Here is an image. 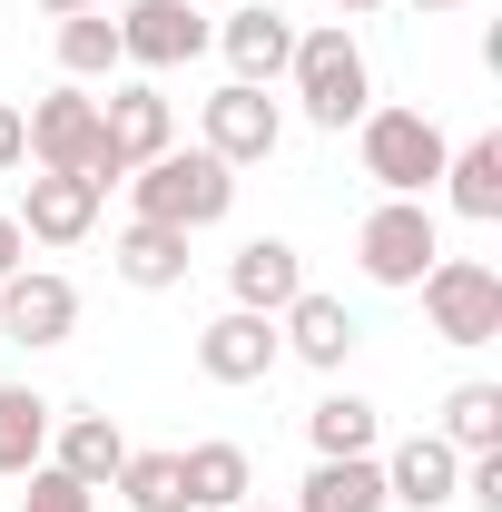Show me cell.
<instances>
[{
    "mask_svg": "<svg viewBox=\"0 0 502 512\" xmlns=\"http://www.w3.org/2000/svg\"><path fill=\"white\" fill-rule=\"evenodd\" d=\"M286 89H296L306 128L345 138V128H355L365 109H375V60H365V40H355L345 20H315V30H296V60H286Z\"/></svg>",
    "mask_w": 502,
    "mask_h": 512,
    "instance_id": "1",
    "label": "cell"
},
{
    "mask_svg": "<svg viewBox=\"0 0 502 512\" xmlns=\"http://www.w3.org/2000/svg\"><path fill=\"white\" fill-rule=\"evenodd\" d=\"M128 207L148 217V227H217L227 207H237V168L227 158H207V148H158L148 168H128Z\"/></svg>",
    "mask_w": 502,
    "mask_h": 512,
    "instance_id": "2",
    "label": "cell"
},
{
    "mask_svg": "<svg viewBox=\"0 0 502 512\" xmlns=\"http://www.w3.org/2000/svg\"><path fill=\"white\" fill-rule=\"evenodd\" d=\"M355 158H365V178H375L384 197H434L453 138H443L424 109H365V119H355Z\"/></svg>",
    "mask_w": 502,
    "mask_h": 512,
    "instance_id": "3",
    "label": "cell"
},
{
    "mask_svg": "<svg viewBox=\"0 0 502 512\" xmlns=\"http://www.w3.org/2000/svg\"><path fill=\"white\" fill-rule=\"evenodd\" d=\"M158 148H178V109H168V89L158 79H109V99H99V188H128V168H148Z\"/></svg>",
    "mask_w": 502,
    "mask_h": 512,
    "instance_id": "4",
    "label": "cell"
},
{
    "mask_svg": "<svg viewBox=\"0 0 502 512\" xmlns=\"http://www.w3.org/2000/svg\"><path fill=\"white\" fill-rule=\"evenodd\" d=\"M424 316L443 345H502V266L483 256H434L424 266Z\"/></svg>",
    "mask_w": 502,
    "mask_h": 512,
    "instance_id": "5",
    "label": "cell"
},
{
    "mask_svg": "<svg viewBox=\"0 0 502 512\" xmlns=\"http://www.w3.org/2000/svg\"><path fill=\"white\" fill-rule=\"evenodd\" d=\"M443 256V227L424 197H384L365 207V227H355V266L375 276V286H424V266Z\"/></svg>",
    "mask_w": 502,
    "mask_h": 512,
    "instance_id": "6",
    "label": "cell"
},
{
    "mask_svg": "<svg viewBox=\"0 0 502 512\" xmlns=\"http://www.w3.org/2000/svg\"><path fill=\"white\" fill-rule=\"evenodd\" d=\"M197 148L227 158V168H266V158L286 148V109H276V89L227 79L217 99H197Z\"/></svg>",
    "mask_w": 502,
    "mask_h": 512,
    "instance_id": "7",
    "label": "cell"
},
{
    "mask_svg": "<svg viewBox=\"0 0 502 512\" xmlns=\"http://www.w3.org/2000/svg\"><path fill=\"white\" fill-rule=\"evenodd\" d=\"M207 30H217V20H207L197 0H128L119 10V69H148V79H158V69H188L197 50H207Z\"/></svg>",
    "mask_w": 502,
    "mask_h": 512,
    "instance_id": "8",
    "label": "cell"
},
{
    "mask_svg": "<svg viewBox=\"0 0 502 512\" xmlns=\"http://www.w3.org/2000/svg\"><path fill=\"white\" fill-rule=\"evenodd\" d=\"M20 119H30V168H60V178H89L99 168V99L79 79H60L50 99H30Z\"/></svg>",
    "mask_w": 502,
    "mask_h": 512,
    "instance_id": "9",
    "label": "cell"
},
{
    "mask_svg": "<svg viewBox=\"0 0 502 512\" xmlns=\"http://www.w3.org/2000/svg\"><path fill=\"white\" fill-rule=\"evenodd\" d=\"M0 335L10 345H69L79 335V286L50 276V266H20V276H0Z\"/></svg>",
    "mask_w": 502,
    "mask_h": 512,
    "instance_id": "10",
    "label": "cell"
},
{
    "mask_svg": "<svg viewBox=\"0 0 502 512\" xmlns=\"http://www.w3.org/2000/svg\"><path fill=\"white\" fill-rule=\"evenodd\" d=\"M207 50H227V79L276 89L286 60H296V20H286V10H266V0H247V10H227V20L207 30Z\"/></svg>",
    "mask_w": 502,
    "mask_h": 512,
    "instance_id": "11",
    "label": "cell"
},
{
    "mask_svg": "<svg viewBox=\"0 0 502 512\" xmlns=\"http://www.w3.org/2000/svg\"><path fill=\"white\" fill-rule=\"evenodd\" d=\"M99 178H60V168H30V188H20V207H10V217H20V237H30V247H79V237H89V227H99Z\"/></svg>",
    "mask_w": 502,
    "mask_h": 512,
    "instance_id": "12",
    "label": "cell"
},
{
    "mask_svg": "<svg viewBox=\"0 0 502 512\" xmlns=\"http://www.w3.org/2000/svg\"><path fill=\"white\" fill-rule=\"evenodd\" d=\"M286 365V345H276V316H247V306H227L217 325H197V375L207 384H266Z\"/></svg>",
    "mask_w": 502,
    "mask_h": 512,
    "instance_id": "13",
    "label": "cell"
},
{
    "mask_svg": "<svg viewBox=\"0 0 502 512\" xmlns=\"http://www.w3.org/2000/svg\"><path fill=\"white\" fill-rule=\"evenodd\" d=\"M375 463H384V512H443L463 493V453L443 444V434H404Z\"/></svg>",
    "mask_w": 502,
    "mask_h": 512,
    "instance_id": "14",
    "label": "cell"
},
{
    "mask_svg": "<svg viewBox=\"0 0 502 512\" xmlns=\"http://www.w3.org/2000/svg\"><path fill=\"white\" fill-rule=\"evenodd\" d=\"M276 345H286L296 365H315V375H345V355L365 345V325H355L345 296H315V286H306V296L276 316Z\"/></svg>",
    "mask_w": 502,
    "mask_h": 512,
    "instance_id": "15",
    "label": "cell"
},
{
    "mask_svg": "<svg viewBox=\"0 0 502 512\" xmlns=\"http://www.w3.org/2000/svg\"><path fill=\"white\" fill-rule=\"evenodd\" d=\"M227 296H237L247 316H286V306L306 296V256L286 247V237H247V247L227 256Z\"/></svg>",
    "mask_w": 502,
    "mask_h": 512,
    "instance_id": "16",
    "label": "cell"
},
{
    "mask_svg": "<svg viewBox=\"0 0 502 512\" xmlns=\"http://www.w3.org/2000/svg\"><path fill=\"white\" fill-rule=\"evenodd\" d=\"M443 207L463 217V227H493L502 217V128H483V138H463L453 158H443Z\"/></svg>",
    "mask_w": 502,
    "mask_h": 512,
    "instance_id": "17",
    "label": "cell"
},
{
    "mask_svg": "<svg viewBox=\"0 0 502 512\" xmlns=\"http://www.w3.org/2000/svg\"><path fill=\"white\" fill-rule=\"evenodd\" d=\"M109 266H119V286H138V296H168V286H188V227L128 217L119 247H109Z\"/></svg>",
    "mask_w": 502,
    "mask_h": 512,
    "instance_id": "18",
    "label": "cell"
},
{
    "mask_svg": "<svg viewBox=\"0 0 502 512\" xmlns=\"http://www.w3.org/2000/svg\"><path fill=\"white\" fill-rule=\"evenodd\" d=\"M50 463H60L69 483L109 493V473L128 463V434L109 424V414H60V424H50Z\"/></svg>",
    "mask_w": 502,
    "mask_h": 512,
    "instance_id": "19",
    "label": "cell"
},
{
    "mask_svg": "<svg viewBox=\"0 0 502 512\" xmlns=\"http://www.w3.org/2000/svg\"><path fill=\"white\" fill-rule=\"evenodd\" d=\"M178 493H188V512H237L256 493L247 444H188L178 453Z\"/></svg>",
    "mask_w": 502,
    "mask_h": 512,
    "instance_id": "20",
    "label": "cell"
},
{
    "mask_svg": "<svg viewBox=\"0 0 502 512\" xmlns=\"http://www.w3.org/2000/svg\"><path fill=\"white\" fill-rule=\"evenodd\" d=\"M50 424H60V404H50V394L0 384V483H20L30 463H50Z\"/></svg>",
    "mask_w": 502,
    "mask_h": 512,
    "instance_id": "21",
    "label": "cell"
},
{
    "mask_svg": "<svg viewBox=\"0 0 502 512\" xmlns=\"http://www.w3.org/2000/svg\"><path fill=\"white\" fill-rule=\"evenodd\" d=\"M296 512H384V463L375 453H335L296 483Z\"/></svg>",
    "mask_w": 502,
    "mask_h": 512,
    "instance_id": "22",
    "label": "cell"
},
{
    "mask_svg": "<svg viewBox=\"0 0 502 512\" xmlns=\"http://www.w3.org/2000/svg\"><path fill=\"white\" fill-rule=\"evenodd\" d=\"M306 444H315V463H335V453H384V414L365 394H325L306 414Z\"/></svg>",
    "mask_w": 502,
    "mask_h": 512,
    "instance_id": "23",
    "label": "cell"
},
{
    "mask_svg": "<svg viewBox=\"0 0 502 512\" xmlns=\"http://www.w3.org/2000/svg\"><path fill=\"white\" fill-rule=\"evenodd\" d=\"M60 79H119V20L109 10H69L60 20Z\"/></svg>",
    "mask_w": 502,
    "mask_h": 512,
    "instance_id": "24",
    "label": "cell"
},
{
    "mask_svg": "<svg viewBox=\"0 0 502 512\" xmlns=\"http://www.w3.org/2000/svg\"><path fill=\"white\" fill-rule=\"evenodd\" d=\"M434 434H443L453 453H502V384H453Z\"/></svg>",
    "mask_w": 502,
    "mask_h": 512,
    "instance_id": "25",
    "label": "cell"
},
{
    "mask_svg": "<svg viewBox=\"0 0 502 512\" xmlns=\"http://www.w3.org/2000/svg\"><path fill=\"white\" fill-rule=\"evenodd\" d=\"M109 493H119L128 512H188V493H178V453H138V444H128V463L109 473Z\"/></svg>",
    "mask_w": 502,
    "mask_h": 512,
    "instance_id": "26",
    "label": "cell"
},
{
    "mask_svg": "<svg viewBox=\"0 0 502 512\" xmlns=\"http://www.w3.org/2000/svg\"><path fill=\"white\" fill-rule=\"evenodd\" d=\"M20 512H99V493L69 483L60 463H30V473H20Z\"/></svg>",
    "mask_w": 502,
    "mask_h": 512,
    "instance_id": "27",
    "label": "cell"
},
{
    "mask_svg": "<svg viewBox=\"0 0 502 512\" xmlns=\"http://www.w3.org/2000/svg\"><path fill=\"white\" fill-rule=\"evenodd\" d=\"M453 503L502 512V453H463V493H453Z\"/></svg>",
    "mask_w": 502,
    "mask_h": 512,
    "instance_id": "28",
    "label": "cell"
},
{
    "mask_svg": "<svg viewBox=\"0 0 502 512\" xmlns=\"http://www.w3.org/2000/svg\"><path fill=\"white\" fill-rule=\"evenodd\" d=\"M30 168V119H20V99H0V178H20Z\"/></svg>",
    "mask_w": 502,
    "mask_h": 512,
    "instance_id": "29",
    "label": "cell"
},
{
    "mask_svg": "<svg viewBox=\"0 0 502 512\" xmlns=\"http://www.w3.org/2000/svg\"><path fill=\"white\" fill-rule=\"evenodd\" d=\"M20 266H30V237H20V217L0 207V276H20Z\"/></svg>",
    "mask_w": 502,
    "mask_h": 512,
    "instance_id": "30",
    "label": "cell"
},
{
    "mask_svg": "<svg viewBox=\"0 0 502 512\" xmlns=\"http://www.w3.org/2000/svg\"><path fill=\"white\" fill-rule=\"evenodd\" d=\"M325 10H345V20H365V10H384V0H325Z\"/></svg>",
    "mask_w": 502,
    "mask_h": 512,
    "instance_id": "31",
    "label": "cell"
},
{
    "mask_svg": "<svg viewBox=\"0 0 502 512\" xmlns=\"http://www.w3.org/2000/svg\"><path fill=\"white\" fill-rule=\"evenodd\" d=\"M40 10H50V20H69V10H99V0H40Z\"/></svg>",
    "mask_w": 502,
    "mask_h": 512,
    "instance_id": "32",
    "label": "cell"
},
{
    "mask_svg": "<svg viewBox=\"0 0 502 512\" xmlns=\"http://www.w3.org/2000/svg\"><path fill=\"white\" fill-rule=\"evenodd\" d=\"M404 10H424V20H434V10H463V0H404Z\"/></svg>",
    "mask_w": 502,
    "mask_h": 512,
    "instance_id": "33",
    "label": "cell"
},
{
    "mask_svg": "<svg viewBox=\"0 0 502 512\" xmlns=\"http://www.w3.org/2000/svg\"><path fill=\"white\" fill-rule=\"evenodd\" d=\"M237 512H266V503H256V493H247V503H237Z\"/></svg>",
    "mask_w": 502,
    "mask_h": 512,
    "instance_id": "34",
    "label": "cell"
}]
</instances>
